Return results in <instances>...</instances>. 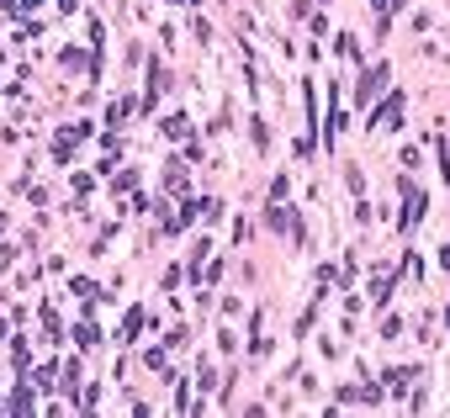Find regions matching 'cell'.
<instances>
[{"label":"cell","instance_id":"obj_7","mask_svg":"<svg viewBox=\"0 0 450 418\" xmlns=\"http://www.w3.org/2000/svg\"><path fill=\"white\" fill-rule=\"evenodd\" d=\"M186 132H191V117H186V111H165V117H159V138H170V144H180V138H186Z\"/></svg>","mask_w":450,"mask_h":418},{"label":"cell","instance_id":"obj_10","mask_svg":"<svg viewBox=\"0 0 450 418\" xmlns=\"http://www.w3.org/2000/svg\"><path fill=\"white\" fill-rule=\"evenodd\" d=\"M143 323H149V312H143V307H132L128 318H122V328H117V344H132V339H138V328H143Z\"/></svg>","mask_w":450,"mask_h":418},{"label":"cell","instance_id":"obj_14","mask_svg":"<svg viewBox=\"0 0 450 418\" xmlns=\"http://www.w3.org/2000/svg\"><path fill=\"white\" fill-rule=\"evenodd\" d=\"M223 212H228V202H223V196H207V202H202V212H196V217H202V223H223Z\"/></svg>","mask_w":450,"mask_h":418},{"label":"cell","instance_id":"obj_4","mask_svg":"<svg viewBox=\"0 0 450 418\" xmlns=\"http://www.w3.org/2000/svg\"><path fill=\"white\" fill-rule=\"evenodd\" d=\"M397 281H403V270H392V265H387V270H376V281L366 286V297H371V307H376V312H387L392 302H397Z\"/></svg>","mask_w":450,"mask_h":418},{"label":"cell","instance_id":"obj_18","mask_svg":"<svg viewBox=\"0 0 450 418\" xmlns=\"http://www.w3.org/2000/svg\"><path fill=\"white\" fill-rule=\"evenodd\" d=\"M196 386L212 397V386H217V365H212V360H202V370H196Z\"/></svg>","mask_w":450,"mask_h":418},{"label":"cell","instance_id":"obj_12","mask_svg":"<svg viewBox=\"0 0 450 418\" xmlns=\"http://www.w3.org/2000/svg\"><path fill=\"white\" fill-rule=\"evenodd\" d=\"M74 344H80L85 355H90V349L101 344V323H90V318H85V323H74Z\"/></svg>","mask_w":450,"mask_h":418},{"label":"cell","instance_id":"obj_21","mask_svg":"<svg viewBox=\"0 0 450 418\" xmlns=\"http://www.w3.org/2000/svg\"><path fill=\"white\" fill-rule=\"evenodd\" d=\"M180 281H186V270H180V265H170V270H165V275H159V291H165V297H170V291H175V286H180Z\"/></svg>","mask_w":450,"mask_h":418},{"label":"cell","instance_id":"obj_16","mask_svg":"<svg viewBox=\"0 0 450 418\" xmlns=\"http://www.w3.org/2000/svg\"><path fill=\"white\" fill-rule=\"evenodd\" d=\"M376 318H381V323H376L381 339H397V334H403V318H397V312H376Z\"/></svg>","mask_w":450,"mask_h":418},{"label":"cell","instance_id":"obj_20","mask_svg":"<svg viewBox=\"0 0 450 418\" xmlns=\"http://www.w3.org/2000/svg\"><path fill=\"white\" fill-rule=\"evenodd\" d=\"M286 16H292V22L302 27V22L313 16V0H286Z\"/></svg>","mask_w":450,"mask_h":418},{"label":"cell","instance_id":"obj_30","mask_svg":"<svg viewBox=\"0 0 450 418\" xmlns=\"http://www.w3.org/2000/svg\"><path fill=\"white\" fill-rule=\"evenodd\" d=\"M11 265H16V249H11V244H0V275L11 270Z\"/></svg>","mask_w":450,"mask_h":418},{"label":"cell","instance_id":"obj_15","mask_svg":"<svg viewBox=\"0 0 450 418\" xmlns=\"http://www.w3.org/2000/svg\"><path fill=\"white\" fill-rule=\"evenodd\" d=\"M344 186H350V196H366V169H360L355 159L344 165Z\"/></svg>","mask_w":450,"mask_h":418},{"label":"cell","instance_id":"obj_6","mask_svg":"<svg viewBox=\"0 0 450 418\" xmlns=\"http://www.w3.org/2000/svg\"><path fill=\"white\" fill-rule=\"evenodd\" d=\"M165 191L175 196V202L191 196V180H186V165H180V159H165Z\"/></svg>","mask_w":450,"mask_h":418},{"label":"cell","instance_id":"obj_17","mask_svg":"<svg viewBox=\"0 0 450 418\" xmlns=\"http://www.w3.org/2000/svg\"><path fill=\"white\" fill-rule=\"evenodd\" d=\"M165 360H170V344H165V339H159L154 349H143V365H149V370H165Z\"/></svg>","mask_w":450,"mask_h":418},{"label":"cell","instance_id":"obj_33","mask_svg":"<svg viewBox=\"0 0 450 418\" xmlns=\"http://www.w3.org/2000/svg\"><path fill=\"white\" fill-rule=\"evenodd\" d=\"M439 323H445V339H450V302L439 307Z\"/></svg>","mask_w":450,"mask_h":418},{"label":"cell","instance_id":"obj_3","mask_svg":"<svg viewBox=\"0 0 450 418\" xmlns=\"http://www.w3.org/2000/svg\"><path fill=\"white\" fill-rule=\"evenodd\" d=\"M376 382L387 386V397H403V392H414V382H424V365H381Z\"/></svg>","mask_w":450,"mask_h":418},{"label":"cell","instance_id":"obj_34","mask_svg":"<svg viewBox=\"0 0 450 418\" xmlns=\"http://www.w3.org/2000/svg\"><path fill=\"white\" fill-rule=\"evenodd\" d=\"M6 339H11V323H6V318H0V344H6Z\"/></svg>","mask_w":450,"mask_h":418},{"label":"cell","instance_id":"obj_8","mask_svg":"<svg viewBox=\"0 0 450 418\" xmlns=\"http://www.w3.org/2000/svg\"><path fill=\"white\" fill-rule=\"evenodd\" d=\"M244 127H249V148H254V154H271V122H265L260 111H254V117H249Z\"/></svg>","mask_w":450,"mask_h":418},{"label":"cell","instance_id":"obj_27","mask_svg":"<svg viewBox=\"0 0 450 418\" xmlns=\"http://www.w3.org/2000/svg\"><path fill=\"white\" fill-rule=\"evenodd\" d=\"M74 191H80V196H90V191H95V175H85V169H74Z\"/></svg>","mask_w":450,"mask_h":418},{"label":"cell","instance_id":"obj_5","mask_svg":"<svg viewBox=\"0 0 450 418\" xmlns=\"http://www.w3.org/2000/svg\"><path fill=\"white\" fill-rule=\"evenodd\" d=\"M329 43H334V59L355 64V69H360V64H366V43H360V32H350V27H339V32H334Z\"/></svg>","mask_w":450,"mask_h":418},{"label":"cell","instance_id":"obj_32","mask_svg":"<svg viewBox=\"0 0 450 418\" xmlns=\"http://www.w3.org/2000/svg\"><path fill=\"white\" fill-rule=\"evenodd\" d=\"M59 11H64V16H74V11H80V0H59Z\"/></svg>","mask_w":450,"mask_h":418},{"label":"cell","instance_id":"obj_31","mask_svg":"<svg viewBox=\"0 0 450 418\" xmlns=\"http://www.w3.org/2000/svg\"><path fill=\"white\" fill-rule=\"evenodd\" d=\"M435 265H439V270H450V244H439V249H435Z\"/></svg>","mask_w":450,"mask_h":418},{"label":"cell","instance_id":"obj_26","mask_svg":"<svg viewBox=\"0 0 450 418\" xmlns=\"http://www.w3.org/2000/svg\"><path fill=\"white\" fill-rule=\"evenodd\" d=\"M59 64H64V69H85V53H80V48H64Z\"/></svg>","mask_w":450,"mask_h":418},{"label":"cell","instance_id":"obj_35","mask_svg":"<svg viewBox=\"0 0 450 418\" xmlns=\"http://www.w3.org/2000/svg\"><path fill=\"white\" fill-rule=\"evenodd\" d=\"M318 6H334V0H318Z\"/></svg>","mask_w":450,"mask_h":418},{"label":"cell","instance_id":"obj_11","mask_svg":"<svg viewBox=\"0 0 450 418\" xmlns=\"http://www.w3.org/2000/svg\"><path fill=\"white\" fill-rule=\"evenodd\" d=\"M6 407H11V413H32V407H37V386L22 382V386L11 392V403H6Z\"/></svg>","mask_w":450,"mask_h":418},{"label":"cell","instance_id":"obj_19","mask_svg":"<svg viewBox=\"0 0 450 418\" xmlns=\"http://www.w3.org/2000/svg\"><path fill=\"white\" fill-rule=\"evenodd\" d=\"M286 196H292V175H271V202H286Z\"/></svg>","mask_w":450,"mask_h":418},{"label":"cell","instance_id":"obj_29","mask_svg":"<svg viewBox=\"0 0 450 418\" xmlns=\"http://www.w3.org/2000/svg\"><path fill=\"white\" fill-rule=\"evenodd\" d=\"M111 186H117V191H132V186H138V169H128V175H111Z\"/></svg>","mask_w":450,"mask_h":418},{"label":"cell","instance_id":"obj_28","mask_svg":"<svg viewBox=\"0 0 450 418\" xmlns=\"http://www.w3.org/2000/svg\"><path fill=\"white\" fill-rule=\"evenodd\" d=\"M217 349H223V355H233V349H238V334H233V328H223V334H217Z\"/></svg>","mask_w":450,"mask_h":418},{"label":"cell","instance_id":"obj_25","mask_svg":"<svg viewBox=\"0 0 450 418\" xmlns=\"http://www.w3.org/2000/svg\"><path fill=\"white\" fill-rule=\"evenodd\" d=\"M165 344H170V349H186V344H191V328H186V323H180V328H170Z\"/></svg>","mask_w":450,"mask_h":418},{"label":"cell","instance_id":"obj_1","mask_svg":"<svg viewBox=\"0 0 450 418\" xmlns=\"http://www.w3.org/2000/svg\"><path fill=\"white\" fill-rule=\"evenodd\" d=\"M403 127H408V90H403V85H387L381 101L371 106V117H366V132L381 138V132H403Z\"/></svg>","mask_w":450,"mask_h":418},{"label":"cell","instance_id":"obj_2","mask_svg":"<svg viewBox=\"0 0 450 418\" xmlns=\"http://www.w3.org/2000/svg\"><path fill=\"white\" fill-rule=\"evenodd\" d=\"M387 85H392V59H366L355 69V106H376Z\"/></svg>","mask_w":450,"mask_h":418},{"label":"cell","instance_id":"obj_23","mask_svg":"<svg viewBox=\"0 0 450 418\" xmlns=\"http://www.w3.org/2000/svg\"><path fill=\"white\" fill-rule=\"evenodd\" d=\"M408 27H414L418 37H429V27H435V16H429V11H414V16H408Z\"/></svg>","mask_w":450,"mask_h":418},{"label":"cell","instance_id":"obj_22","mask_svg":"<svg viewBox=\"0 0 450 418\" xmlns=\"http://www.w3.org/2000/svg\"><path fill=\"white\" fill-rule=\"evenodd\" d=\"M191 32H196V43H202V48H212V22H207V16H196V22H191Z\"/></svg>","mask_w":450,"mask_h":418},{"label":"cell","instance_id":"obj_24","mask_svg":"<svg viewBox=\"0 0 450 418\" xmlns=\"http://www.w3.org/2000/svg\"><path fill=\"white\" fill-rule=\"evenodd\" d=\"M418 165H424V144H408L403 148V169H418Z\"/></svg>","mask_w":450,"mask_h":418},{"label":"cell","instance_id":"obj_9","mask_svg":"<svg viewBox=\"0 0 450 418\" xmlns=\"http://www.w3.org/2000/svg\"><path fill=\"white\" fill-rule=\"evenodd\" d=\"M69 297H80V302H85V312H90L95 302H107V291L95 286V281H85V275H74V281H69Z\"/></svg>","mask_w":450,"mask_h":418},{"label":"cell","instance_id":"obj_13","mask_svg":"<svg viewBox=\"0 0 450 418\" xmlns=\"http://www.w3.org/2000/svg\"><path fill=\"white\" fill-rule=\"evenodd\" d=\"M350 223H355V228H371V223H376V207H371L366 196H355V207H350Z\"/></svg>","mask_w":450,"mask_h":418}]
</instances>
